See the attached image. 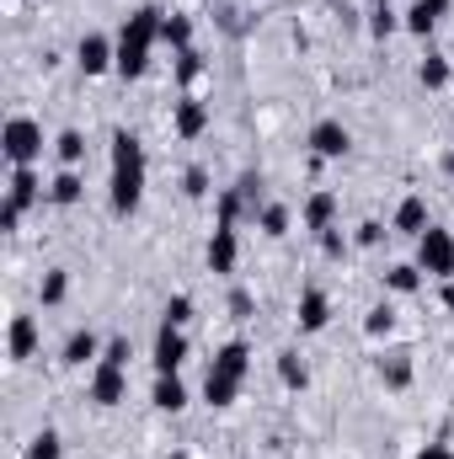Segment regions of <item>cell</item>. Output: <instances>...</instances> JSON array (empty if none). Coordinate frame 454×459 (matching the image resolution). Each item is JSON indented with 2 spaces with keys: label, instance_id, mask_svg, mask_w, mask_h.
I'll return each instance as SVG.
<instances>
[{
  "label": "cell",
  "instance_id": "15",
  "mask_svg": "<svg viewBox=\"0 0 454 459\" xmlns=\"http://www.w3.org/2000/svg\"><path fill=\"white\" fill-rule=\"evenodd\" d=\"M171 128H177V139H198V134L209 128V102H198V97H182V102L171 108Z\"/></svg>",
  "mask_w": 454,
  "mask_h": 459
},
{
  "label": "cell",
  "instance_id": "33",
  "mask_svg": "<svg viewBox=\"0 0 454 459\" xmlns=\"http://www.w3.org/2000/svg\"><path fill=\"white\" fill-rule=\"evenodd\" d=\"M161 321H171V326H188V321H193V294H171Z\"/></svg>",
  "mask_w": 454,
  "mask_h": 459
},
{
  "label": "cell",
  "instance_id": "43",
  "mask_svg": "<svg viewBox=\"0 0 454 459\" xmlns=\"http://www.w3.org/2000/svg\"><path fill=\"white\" fill-rule=\"evenodd\" d=\"M444 166H450V177H454V150H450V155H444Z\"/></svg>",
  "mask_w": 454,
  "mask_h": 459
},
{
  "label": "cell",
  "instance_id": "34",
  "mask_svg": "<svg viewBox=\"0 0 454 459\" xmlns=\"http://www.w3.org/2000/svg\"><path fill=\"white\" fill-rule=\"evenodd\" d=\"M182 193H188V198H209V193H214V187H209V171H204V166H188Z\"/></svg>",
  "mask_w": 454,
  "mask_h": 459
},
{
  "label": "cell",
  "instance_id": "23",
  "mask_svg": "<svg viewBox=\"0 0 454 459\" xmlns=\"http://www.w3.org/2000/svg\"><path fill=\"white\" fill-rule=\"evenodd\" d=\"M417 81H423L428 91H444V86L454 81V65L444 59V54H428V59L417 65Z\"/></svg>",
  "mask_w": 454,
  "mask_h": 459
},
{
  "label": "cell",
  "instance_id": "41",
  "mask_svg": "<svg viewBox=\"0 0 454 459\" xmlns=\"http://www.w3.org/2000/svg\"><path fill=\"white\" fill-rule=\"evenodd\" d=\"M417 459H454L450 444H428V449H417Z\"/></svg>",
  "mask_w": 454,
  "mask_h": 459
},
{
  "label": "cell",
  "instance_id": "13",
  "mask_svg": "<svg viewBox=\"0 0 454 459\" xmlns=\"http://www.w3.org/2000/svg\"><path fill=\"white\" fill-rule=\"evenodd\" d=\"M102 337H97V332H92V326H75V332H70V337H65V363H70V368H86V363H102Z\"/></svg>",
  "mask_w": 454,
  "mask_h": 459
},
{
  "label": "cell",
  "instance_id": "22",
  "mask_svg": "<svg viewBox=\"0 0 454 459\" xmlns=\"http://www.w3.org/2000/svg\"><path fill=\"white\" fill-rule=\"evenodd\" d=\"M380 379H385L390 390H406V385H412V352H385V358H380Z\"/></svg>",
  "mask_w": 454,
  "mask_h": 459
},
{
  "label": "cell",
  "instance_id": "38",
  "mask_svg": "<svg viewBox=\"0 0 454 459\" xmlns=\"http://www.w3.org/2000/svg\"><path fill=\"white\" fill-rule=\"evenodd\" d=\"M251 310H257V305H251V294H246V289H235V294H230V316H235V321H251Z\"/></svg>",
  "mask_w": 454,
  "mask_h": 459
},
{
  "label": "cell",
  "instance_id": "21",
  "mask_svg": "<svg viewBox=\"0 0 454 459\" xmlns=\"http://www.w3.org/2000/svg\"><path fill=\"white\" fill-rule=\"evenodd\" d=\"M161 43H166V48H177V54H188V48H193V16L166 11V22H161Z\"/></svg>",
  "mask_w": 454,
  "mask_h": 459
},
{
  "label": "cell",
  "instance_id": "8",
  "mask_svg": "<svg viewBox=\"0 0 454 459\" xmlns=\"http://www.w3.org/2000/svg\"><path fill=\"white\" fill-rule=\"evenodd\" d=\"M294 321H300V332H327V326H332V294L316 289V283L300 289V316H294Z\"/></svg>",
  "mask_w": 454,
  "mask_h": 459
},
{
  "label": "cell",
  "instance_id": "25",
  "mask_svg": "<svg viewBox=\"0 0 454 459\" xmlns=\"http://www.w3.org/2000/svg\"><path fill=\"white\" fill-rule=\"evenodd\" d=\"M257 225L262 235H273V240H284L289 225H294V214H289V204H262V214H257Z\"/></svg>",
  "mask_w": 454,
  "mask_h": 459
},
{
  "label": "cell",
  "instance_id": "31",
  "mask_svg": "<svg viewBox=\"0 0 454 459\" xmlns=\"http://www.w3.org/2000/svg\"><path fill=\"white\" fill-rule=\"evenodd\" d=\"M396 27H401V16L390 5H369V38H390Z\"/></svg>",
  "mask_w": 454,
  "mask_h": 459
},
{
  "label": "cell",
  "instance_id": "45",
  "mask_svg": "<svg viewBox=\"0 0 454 459\" xmlns=\"http://www.w3.org/2000/svg\"><path fill=\"white\" fill-rule=\"evenodd\" d=\"M369 5H390V0H369Z\"/></svg>",
  "mask_w": 454,
  "mask_h": 459
},
{
  "label": "cell",
  "instance_id": "44",
  "mask_svg": "<svg viewBox=\"0 0 454 459\" xmlns=\"http://www.w3.org/2000/svg\"><path fill=\"white\" fill-rule=\"evenodd\" d=\"M166 459H193V455H182V449H177V455H166Z\"/></svg>",
  "mask_w": 454,
  "mask_h": 459
},
{
  "label": "cell",
  "instance_id": "2",
  "mask_svg": "<svg viewBox=\"0 0 454 459\" xmlns=\"http://www.w3.org/2000/svg\"><path fill=\"white\" fill-rule=\"evenodd\" d=\"M0 150H5L11 166H38V160H43V123H32V117H22V113L5 117Z\"/></svg>",
  "mask_w": 454,
  "mask_h": 459
},
{
  "label": "cell",
  "instance_id": "18",
  "mask_svg": "<svg viewBox=\"0 0 454 459\" xmlns=\"http://www.w3.org/2000/svg\"><path fill=\"white\" fill-rule=\"evenodd\" d=\"M150 401H155V411H182L188 406V385H182V374H155V390H150Z\"/></svg>",
  "mask_w": 454,
  "mask_h": 459
},
{
  "label": "cell",
  "instance_id": "36",
  "mask_svg": "<svg viewBox=\"0 0 454 459\" xmlns=\"http://www.w3.org/2000/svg\"><path fill=\"white\" fill-rule=\"evenodd\" d=\"M347 246H353V240H347V235H342V225L321 230V251H327V256H332V262H337V256H347Z\"/></svg>",
  "mask_w": 454,
  "mask_h": 459
},
{
  "label": "cell",
  "instance_id": "32",
  "mask_svg": "<svg viewBox=\"0 0 454 459\" xmlns=\"http://www.w3.org/2000/svg\"><path fill=\"white\" fill-rule=\"evenodd\" d=\"M363 332H369V337H390V332H396V310H390V305H374L369 321H363Z\"/></svg>",
  "mask_w": 454,
  "mask_h": 459
},
{
  "label": "cell",
  "instance_id": "20",
  "mask_svg": "<svg viewBox=\"0 0 454 459\" xmlns=\"http://www.w3.org/2000/svg\"><path fill=\"white\" fill-rule=\"evenodd\" d=\"M113 171H144V144H139L128 128L113 134Z\"/></svg>",
  "mask_w": 454,
  "mask_h": 459
},
{
  "label": "cell",
  "instance_id": "6",
  "mask_svg": "<svg viewBox=\"0 0 454 459\" xmlns=\"http://www.w3.org/2000/svg\"><path fill=\"white\" fill-rule=\"evenodd\" d=\"M92 401H97V406L128 401V368H118V363H92Z\"/></svg>",
  "mask_w": 454,
  "mask_h": 459
},
{
  "label": "cell",
  "instance_id": "24",
  "mask_svg": "<svg viewBox=\"0 0 454 459\" xmlns=\"http://www.w3.org/2000/svg\"><path fill=\"white\" fill-rule=\"evenodd\" d=\"M278 379H284L289 390H305V385H310V368H305V358H300L294 347L278 352Z\"/></svg>",
  "mask_w": 454,
  "mask_h": 459
},
{
  "label": "cell",
  "instance_id": "10",
  "mask_svg": "<svg viewBox=\"0 0 454 459\" xmlns=\"http://www.w3.org/2000/svg\"><path fill=\"white\" fill-rule=\"evenodd\" d=\"M43 342V332H38V316H11V332H5V352L16 358V363H27L32 352Z\"/></svg>",
  "mask_w": 454,
  "mask_h": 459
},
{
  "label": "cell",
  "instance_id": "17",
  "mask_svg": "<svg viewBox=\"0 0 454 459\" xmlns=\"http://www.w3.org/2000/svg\"><path fill=\"white\" fill-rule=\"evenodd\" d=\"M48 187H43V177H38V166H16L11 171V187H5V198L11 204H22V209H32L38 198H43Z\"/></svg>",
  "mask_w": 454,
  "mask_h": 459
},
{
  "label": "cell",
  "instance_id": "28",
  "mask_svg": "<svg viewBox=\"0 0 454 459\" xmlns=\"http://www.w3.org/2000/svg\"><path fill=\"white\" fill-rule=\"evenodd\" d=\"M22 459H65V444H59V433L54 428H43L27 449H22Z\"/></svg>",
  "mask_w": 454,
  "mask_h": 459
},
{
  "label": "cell",
  "instance_id": "14",
  "mask_svg": "<svg viewBox=\"0 0 454 459\" xmlns=\"http://www.w3.org/2000/svg\"><path fill=\"white\" fill-rule=\"evenodd\" d=\"M209 374H220V379H235V385H246V374H251V347H246V342H225L220 352H214Z\"/></svg>",
  "mask_w": 454,
  "mask_h": 459
},
{
  "label": "cell",
  "instance_id": "35",
  "mask_svg": "<svg viewBox=\"0 0 454 459\" xmlns=\"http://www.w3.org/2000/svg\"><path fill=\"white\" fill-rule=\"evenodd\" d=\"M128 358H134V342H128V337H108V347H102V363L128 368Z\"/></svg>",
  "mask_w": 454,
  "mask_h": 459
},
{
  "label": "cell",
  "instance_id": "3",
  "mask_svg": "<svg viewBox=\"0 0 454 459\" xmlns=\"http://www.w3.org/2000/svg\"><path fill=\"white\" fill-rule=\"evenodd\" d=\"M417 267L428 278H454V235L439 225H428L417 235Z\"/></svg>",
  "mask_w": 454,
  "mask_h": 459
},
{
  "label": "cell",
  "instance_id": "11",
  "mask_svg": "<svg viewBox=\"0 0 454 459\" xmlns=\"http://www.w3.org/2000/svg\"><path fill=\"white\" fill-rule=\"evenodd\" d=\"M428 225H433V220H428V198H423V193H406V198L396 204V220H390V230L417 240V235H423Z\"/></svg>",
  "mask_w": 454,
  "mask_h": 459
},
{
  "label": "cell",
  "instance_id": "9",
  "mask_svg": "<svg viewBox=\"0 0 454 459\" xmlns=\"http://www.w3.org/2000/svg\"><path fill=\"white\" fill-rule=\"evenodd\" d=\"M347 144H353V134L342 128L337 117H321V123L310 128V150H316L321 160H342V155H347Z\"/></svg>",
  "mask_w": 454,
  "mask_h": 459
},
{
  "label": "cell",
  "instance_id": "16",
  "mask_svg": "<svg viewBox=\"0 0 454 459\" xmlns=\"http://www.w3.org/2000/svg\"><path fill=\"white\" fill-rule=\"evenodd\" d=\"M337 214H342V204H337V193H327V187H321V193H310V198H305V209H300L305 230H316V235L337 225Z\"/></svg>",
  "mask_w": 454,
  "mask_h": 459
},
{
  "label": "cell",
  "instance_id": "19",
  "mask_svg": "<svg viewBox=\"0 0 454 459\" xmlns=\"http://www.w3.org/2000/svg\"><path fill=\"white\" fill-rule=\"evenodd\" d=\"M86 198V182H81V171L75 166H65L54 182H48V204H59V209H75Z\"/></svg>",
  "mask_w": 454,
  "mask_h": 459
},
{
  "label": "cell",
  "instance_id": "5",
  "mask_svg": "<svg viewBox=\"0 0 454 459\" xmlns=\"http://www.w3.org/2000/svg\"><path fill=\"white\" fill-rule=\"evenodd\" d=\"M75 65H81L86 75H108V70H118V43L108 32H86V38L75 43Z\"/></svg>",
  "mask_w": 454,
  "mask_h": 459
},
{
  "label": "cell",
  "instance_id": "37",
  "mask_svg": "<svg viewBox=\"0 0 454 459\" xmlns=\"http://www.w3.org/2000/svg\"><path fill=\"white\" fill-rule=\"evenodd\" d=\"M177 75H182V81H198V75H204V54H198V48L177 54Z\"/></svg>",
  "mask_w": 454,
  "mask_h": 459
},
{
  "label": "cell",
  "instance_id": "27",
  "mask_svg": "<svg viewBox=\"0 0 454 459\" xmlns=\"http://www.w3.org/2000/svg\"><path fill=\"white\" fill-rule=\"evenodd\" d=\"M423 278H428V273H423L417 262H396V267L385 273V283H390L396 294H417V289H423Z\"/></svg>",
  "mask_w": 454,
  "mask_h": 459
},
{
  "label": "cell",
  "instance_id": "30",
  "mask_svg": "<svg viewBox=\"0 0 454 459\" xmlns=\"http://www.w3.org/2000/svg\"><path fill=\"white\" fill-rule=\"evenodd\" d=\"M65 294H70V273H65V267L43 273V289H38V299H43V305H65Z\"/></svg>",
  "mask_w": 454,
  "mask_h": 459
},
{
  "label": "cell",
  "instance_id": "39",
  "mask_svg": "<svg viewBox=\"0 0 454 459\" xmlns=\"http://www.w3.org/2000/svg\"><path fill=\"white\" fill-rule=\"evenodd\" d=\"M22 214H27V209L5 198V204H0V230H16V225H22Z\"/></svg>",
  "mask_w": 454,
  "mask_h": 459
},
{
  "label": "cell",
  "instance_id": "1",
  "mask_svg": "<svg viewBox=\"0 0 454 459\" xmlns=\"http://www.w3.org/2000/svg\"><path fill=\"white\" fill-rule=\"evenodd\" d=\"M161 22H166L161 5H139L123 22V32H118V75L123 81H139L150 70V54L161 48Z\"/></svg>",
  "mask_w": 454,
  "mask_h": 459
},
{
  "label": "cell",
  "instance_id": "26",
  "mask_svg": "<svg viewBox=\"0 0 454 459\" xmlns=\"http://www.w3.org/2000/svg\"><path fill=\"white\" fill-rule=\"evenodd\" d=\"M54 155H59L65 166H81V160H86V134H81V128H59Z\"/></svg>",
  "mask_w": 454,
  "mask_h": 459
},
{
  "label": "cell",
  "instance_id": "40",
  "mask_svg": "<svg viewBox=\"0 0 454 459\" xmlns=\"http://www.w3.org/2000/svg\"><path fill=\"white\" fill-rule=\"evenodd\" d=\"M353 240H358V246H380V240H385V225H374V220H369V225H358Z\"/></svg>",
  "mask_w": 454,
  "mask_h": 459
},
{
  "label": "cell",
  "instance_id": "29",
  "mask_svg": "<svg viewBox=\"0 0 454 459\" xmlns=\"http://www.w3.org/2000/svg\"><path fill=\"white\" fill-rule=\"evenodd\" d=\"M235 395H240V385H235V379H220V374H204V401H209V406H230Z\"/></svg>",
  "mask_w": 454,
  "mask_h": 459
},
{
  "label": "cell",
  "instance_id": "42",
  "mask_svg": "<svg viewBox=\"0 0 454 459\" xmlns=\"http://www.w3.org/2000/svg\"><path fill=\"white\" fill-rule=\"evenodd\" d=\"M417 5H423V11H428L433 22H439V16H450V0H417Z\"/></svg>",
  "mask_w": 454,
  "mask_h": 459
},
{
  "label": "cell",
  "instance_id": "7",
  "mask_svg": "<svg viewBox=\"0 0 454 459\" xmlns=\"http://www.w3.org/2000/svg\"><path fill=\"white\" fill-rule=\"evenodd\" d=\"M209 273H220V278H230L235 273V262H240V235H235V225H214V235H209Z\"/></svg>",
  "mask_w": 454,
  "mask_h": 459
},
{
  "label": "cell",
  "instance_id": "12",
  "mask_svg": "<svg viewBox=\"0 0 454 459\" xmlns=\"http://www.w3.org/2000/svg\"><path fill=\"white\" fill-rule=\"evenodd\" d=\"M144 204V171H113V214L128 220Z\"/></svg>",
  "mask_w": 454,
  "mask_h": 459
},
{
  "label": "cell",
  "instance_id": "4",
  "mask_svg": "<svg viewBox=\"0 0 454 459\" xmlns=\"http://www.w3.org/2000/svg\"><path fill=\"white\" fill-rule=\"evenodd\" d=\"M188 352H193V342H188V332L182 326H171V321H161V332H155V374H177L182 363H188Z\"/></svg>",
  "mask_w": 454,
  "mask_h": 459
}]
</instances>
